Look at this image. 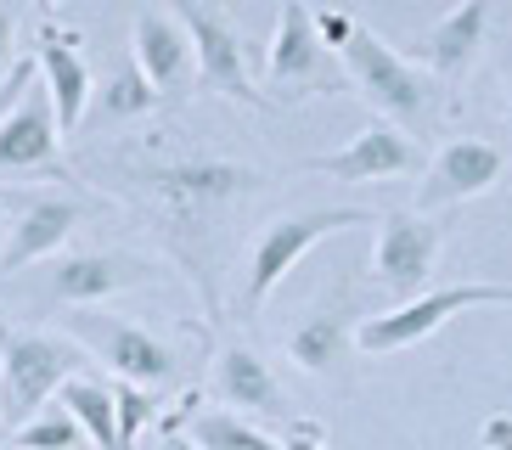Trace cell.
I'll return each instance as SVG.
<instances>
[{
  "label": "cell",
  "mask_w": 512,
  "mask_h": 450,
  "mask_svg": "<svg viewBox=\"0 0 512 450\" xmlns=\"http://www.w3.org/2000/svg\"><path fill=\"white\" fill-rule=\"evenodd\" d=\"M85 203L68 192H40L29 197L23 209H17V220L6 225V248H0V276H17V270L40 265V259H51L62 248V242L74 237L79 225H85Z\"/></svg>",
  "instance_id": "obj_13"
},
{
  "label": "cell",
  "mask_w": 512,
  "mask_h": 450,
  "mask_svg": "<svg viewBox=\"0 0 512 450\" xmlns=\"http://www.w3.org/2000/svg\"><path fill=\"white\" fill-rule=\"evenodd\" d=\"M310 175H332L349 180V186H366V180H394V175H417L422 152L394 119H372L344 152H327V158H310Z\"/></svg>",
  "instance_id": "obj_12"
},
{
  "label": "cell",
  "mask_w": 512,
  "mask_h": 450,
  "mask_svg": "<svg viewBox=\"0 0 512 450\" xmlns=\"http://www.w3.org/2000/svg\"><path fill=\"white\" fill-rule=\"evenodd\" d=\"M439 242L445 231L434 225V214L422 209H394V214H377V248H372V282L394 299H411L422 293L428 270L439 259Z\"/></svg>",
  "instance_id": "obj_9"
},
{
  "label": "cell",
  "mask_w": 512,
  "mask_h": 450,
  "mask_svg": "<svg viewBox=\"0 0 512 450\" xmlns=\"http://www.w3.org/2000/svg\"><path fill=\"white\" fill-rule=\"evenodd\" d=\"M164 450H203L197 439H186V434H164Z\"/></svg>",
  "instance_id": "obj_30"
},
{
  "label": "cell",
  "mask_w": 512,
  "mask_h": 450,
  "mask_svg": "<svg viewBox=\"0 0 512 450\" xmlns=\"http://www.w3.org/2000/svg\"><path fill=\"white\" fill-rule=\"evenodd\" d=\"M130 197L147 209L152 231L186 265L203 293V310L220 315V220L237 197L265 186L259 169L226 164V158H136L124 169Z\"/></svg>",
  "instance_id": "obj_1"
},
{
  "label": "cell",
  "mask_w": 512,
  "mask_h": 450,
  "mask_svg": "<svg viewBox=\"0 0 512 450\" xmlns=\"http://www.w3.org/2000/svg\"><path fill=\"white\" fill-rule=\"evenodd\" d=\"M130 62L141 74L164 90H181L192 79V34L175 12H158V6H141L136 23H130Z\"/></svg>",
  "instance_id": "obj_17"
},
{
  "label": "cell",
  "mask_w": 512,
  "mask_h": 450,
  "mask_svg": "<svg viewBox=\"0 0 512 450\" xmlns=\"http://www.w3.org/2000/svg\"><path fill=\"white\" fill-rule=\"evenodd\" d=\"M349 225H377L366 209H304V214H282L259 231V242L248 248V276H242V315H254L259 304L276 293L287 270L299 265L321 237L349 231Z\"/></svg>",
  "instance_id": "obj_5"
},
{
  "label": "cell",
  "mask_w": 512,
  "mask_h": 450,
  "mask_svg": "<svg viewBox=\"0 0 512 450\" xmlns=\"http://www.w3.org/2000/svg\"><path fill=\"white\" fill-rule=\"evenodd\" d=\"M192 439L203 450H287L282 439H271L259 422H248L242 411H192Z\"/></svg>",
  "instance_id": "obj_21"
},
{
  "label": "cell",
  "mask_w": 512,
  "mask_h": 450,
  "mask_svg": "<svg viewBox=\"0 0 512 450\" xmlns=\"http://www.w3.org/2000/svg\"><path fill=\"white\" fill-rule=\"evenodd\" d=\"M501 175H507V147L484 141V135H456V141L439 147L434 164L422 169L417 209L434 214V209H451V203H467V197L490 192Z\"/></svg>",
  "instance_id": "obj_10"
},
{
  "label": "cell",
  "mask_w": 512,
  "mask_h": 450,
  "mask_svg": "<svg viewBox=\"0 0 512 450\" xmlns=\"http://www.w3.org/2000/svg\"><path fill=\"white\" fill-rule=\"evenodd\" d=\"M68 338L79 349H91L102 366H113V377L124 383H141V389H175V377H181V360L169 355V344H158L147 327L136 321H124V315H102L91 304H74L68 315Z\"/></svg>",
  "instance_id": "obj_6"
},
{
  "label": "cell",
  "mask_w": 512,
  "mask_h": 450,
  "mask_svg": "<svg viewBox=\"0 0 512 450\" xmlns=\"http://www.w3.org/2000/svg\"><path fill=\"white\" fill-rule=\"evenodd\" d=\"M6 450H23V445H6Z\"/></svg>",
  "instance_id": "obj_33"
},
{
  "label": "cell",
  "mask_w": 512,
  "mask_h": 450,
  "mask_svg": "<svg viewBox=\"0 0 512 450\" xmlns=\"http://www.w3.org/2000/svg\"><path fill=\"white\" fill-rule=\"evenodd\" d=\"M355 315L361 310H355V293H349V287L321 293V299L299 315V327L287 332V360L310 377H338L349 349H355Z\"/></svg>",
  "instance_id": "obj_11"
},
{
  "label": "cell",
  "mask_w": 512,
  "mask_h": 450,
  "mask_svg": "<svg viewBox=\"0 0 512 450\" xmlns=\"http://www.w3.org/2000/svg\"><path fill=\"white\" fill-rule=\"evenodd\" d=\"M265 74H271L276 102L332 96V90L344 85V74L332 68V51L321 45V34H316V12H310L304 0H282V17H276Z\"/></svg>",
  "instance_id": "obj_8"
},
{
  "label": "cell",
  "mask_w": 512,
  "mask_h": 450,
  "mask_svg": "<svg viewBox=\"0 0 512 450\" xmlns=\"http://www.w3.org/2000/svg\"><path fill=\"white\" fill-rule=\"evenodd\" d=\"M282 445H287V450H327V439H321L316 422L293 417V422H287V439H282Z\"/></svg>",
  "instance_id": "obj_28"
},
{
  "label": "cell",
  "mask_w": 512,
  "mask_h": 450,
  "mask_svg": "<svg viewBox=\"0 0 512 450\" xmlns=\"http://www.w3.org/2000/svg\"><path fill=\"white\" fill-rule=\"evenodd\" d=\"M17 62V0H0V79Z\"/></svg>",
  "instance_id": "obj_26"
},
{
  "label": "cell",
  "mask_w": 512,
  "mask_h": 450,
  "mask_svg": "<svg viewBox=\"0 0 512 450\" xmlns=\"http://www.w3.org/2000/svg\"><path fill=\"white\" fill-rule=\"evenodd\" d=\"M338 57H344V79L361 90V102L372 107L377 119H394L400 130H417V124L439 119V79L428 68H417V62H406L372 29L355 23V34L338 45Z\"/></svg>",
  "instance_id": "obj_2"
},
{
  "label": "cell",
  "mask_w": 512,
  "mask_h": 450,
  "mask_svg": "<svg viewBox=\"0 0 512 450\" xmlns=\"http://www.w3.org/2000/svg\"><path fill=\"white\" fill-rule=\"evenodd\" d=\"M164 394L158 389H141V383H113V422H119V450H136L141 434H147L152 422H158V411H164Z\"/></svg>",
  "instance_id": "obj_23"
},
{
  "label": "cell",
  "mask_w": 512,
  "mask_h": 450,
  "mask_svg": "<svg viewBox=\"0 0 512 450\" xmlns=\"http://www.w3.org/2000/svg\"><path fill=\"white\" fill-rule=\"evenodd\" d=\"M175 17L186 23L192 34V79L197 90H214V96H226V102H242V107H259V113H271V96L248 79V57H242V34L231 29V17L209 0H169Z\"/></svg>",
  "instance_id": "obj_7"
},
{
  "label": "cell",
  "mask_w": 512,
  "mask_h": 450,
  "mask_svg": "<svg viewBox=\"0 0 512 450\" xmlns=\"http://www.w3.org/2000/svg\"><path fill=\"white\" fill-rule=\"evenodd\" d=\"M479 439H484V450H512V417H490Z\"/></svg>",
  "instance_id": "obj_29"
},
{
  "label": "cell",
  "mask_w": 512,
  "mask_h": 450,
  "mask_svg": "<svg viewBox=\"0 0 512 450\" xmlns=\"http://www.w3.org/2000/svg\"><path fill=\"white\" fill-rule=\"evenodd\" d=\"M490 12H496V0H462V6H451L434 29L422 34L417 57L439 85H456V79L473 68L484 34H490Z\"/></svg>",
  "instance_id": "obj_18"
},
{
  "label": "cell",
  "mask_w": 512,
  "mask_h": 450,
  "mask_svg": "<svg viewBox=\"0 0 512 450\" xmlns=\"http://www.w3.org/2000/svg\"><path fill=\"white\" fill-rule=\"evenodd\" d=\"M85 366V349L57 332H0V422L17 428Z\"/></svg>",
  "instance_id": "obj_4"
},
{
  "label": "cell",
  "mask_w": 512,
  "mask_h": 450,
  "mask_svg": "<svg viewBox=\"0 0 512 450\" xmlns=\"http://www.w3.org/2000/svg\"><path fill=\"white\" fill-rule=\"evenodd\" d=\"M467 310H512V287H501V282H462V287L411 293V299H400L394 310L366 315L361 327H355V349H366V355H400V349L434 338L445 321H456V315H467Z\"/></svg>",
  "instance_id": "obj_3"
},
{
  "label": "cell",
  "mask_w": 512,
  "mask_h": 450,
  "mask_svg": "<svg viewBox=\"0 0 512 450\" xmlns=\"http://www.w3.org/2000/svg\"><path fill=\"white\" fill-rule=\"evenodd\" d=\"M57 141H62V130H57L46 85H29L23 102L0 119V175H34V169H51L57 175L62 169Z\"/></svg>",
  "instance_id": "obj_16"
},
{
  "label": "cell",
  "mask_w": 512,
  "mask_h": 450,
  "mask_svg": "<svg viewBox=\"0 0 512 450\" xmlns=\"http://www.w3.org/2000/svg\"><path fill=\"white\" fill-rule=\"evenodd\" d=\"M501 79H507V107H512V40H507V51H501Z\"/></svg>",
  "instance_id": "obj_31"
},
{
  "label": "cell",
  "mask_w": 512,
  "mask_h": 450,
  "mask_svg": "<svg viewBox=\"0 0 512 450\" xmlns=\"http://www.w3.org/2000/svg\"><path fill=\"white\" fill-rule=\"evenodd\" d=\"M91 102L102 107V119H107V124L141 119V113H152V107H158V85L141 74L136 62H124V68H113V74L102 79V90L91 85Z\"/></svg>",
  "instance_id": "obj_22"
},
{
  "label": "cell",
  "mask_w": 512,
  "mask_h": 450,
  "mask_svg": "<svg viewBox=\"0 0 512 450\" xmlns=\"http://www.w3.org/2000/svg\"><path fill=\"white\" fill-rule=\"evenodd\" d=\"M34 68H40V85H46L51 96V113H57V130L74 135L79 119H85V107H91V68H85V57H79V34H62V29H46L40 34V57H34Z\"/></svg>",
  "instance_id": "obj_19"
},
{
  "label": "cell",
  "mask_w": 512,
  "mask_h": 450,
  "mask_svg": "<svg viewBox=\"0 0 512 450\" xmlns=\"http://www.w3.org/2000/svg\"><path fill=\"white\" fill-rule=\"evenodd\" d=\"M12 445H23V450H85V428H79L62 405H40L29 422H17Z\"/></svg>",
  "instance_id": "obj_24"
},
{
  "label": "cell",
  "mask_w": 512,
  "mask_h": 450,
  "mask_svg": "<svg viewBox=\"0 0 512 450\" xmlns=\"http://www.w3.org/2000/svg\"><path fill=\"white\" fill-rule=\"evenodd\" d=\"M158 276V265L141 254H102V248H85V254H68L46 270V299L51 304H102L124 287H147Z\"/></svg>",
  "instance_id": "obj_14"
},
{
  "label": "cell",
  "mask_w": 512,
  "mask_h": 450,
  "mask_svg": "<svg viewBox=\"0 0 512 450\" xmlns=\"http://www.w3.org/2000/svg\"><path fill=\"white\" fill-rule=\"evenodd\" d=\"M29 85H34V57H17L12 74L0 79V119H6L17 102H23V90H29Z\"/></svg>",
  "instance_id": "obj_25"
},
{
  "label": "cell",
  "mask_w": 512,
  "mask_h": 450,
  "mask_svg": "<svg viewBox=\"0 0 512 450\" xmlns=\"http://www.w3.org/2000/svg\"><path fill=\"white\" fill-rule=\"evenodd\" d=\"M209 394L242 417H265V422H287V389L282 377L271 372V360L259 355L254 344H226L214 355V372H209Z\"/></svg>",
  "instance_id": "obj_15"
},
{
  "label": "cell",
  "mask_w": 512,
  "mask_h": 450,
  "mask_svg": "<svg viewBox=\"0 0 512 450\" xmlns=\"http://www.w3.org/2000/svg\"><path fill=\"white\" fill-rule=\"evenodd\" d=\"M316 34H321L327 51H338V45L355 34V17H349V12H316Z\"/></svg>",
  "instance_id": "obj_27"
},
{
  "label": "cell",
  "mask_w": 512,
  "mask_h": 450,
  "mask_svg": "<svg viewBox=\"0 0 512 450\" xmlns=\"http://www.w3.org/2000/svg\"><path fill=\"white\" fill-rule=\"evenodd\" d=\"M34 6H40V12H57V6H62V0H34Z\"/></svg>",
  "instance_id": "obj_32"
},
{
  "label": "cell",
  "mask_w": 512,
  "mask_h": 450,
  "mask_svg": "<svg viewBox=\"0 0 512 450\" xmlns=\"http://www.w3.org/2000/svg\"><path fill=\"white\" fill-rule=\"evenodd\" d=\"M51 400L68 411V417L85 428V439H91L96 450H119V422H113V389H102V383H91V377H62L57 394Z\"/></svg>",
  "instance_id": "obj_20"
}]
</instances>
